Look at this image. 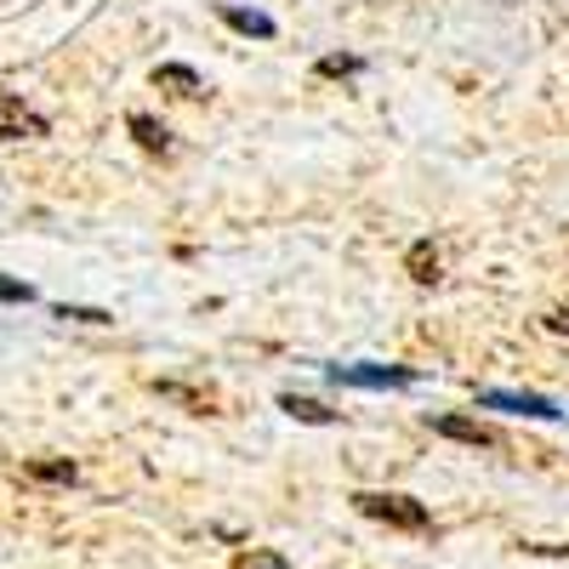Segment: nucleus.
I'll return each mask as SVG.
<instances>
[{
    "instance_id": "0eeeda50",
    "label": "nucleus",
    "mask_w": 569,
    "mask_h": 569,
    "mask_svg": "<svg viewBox=\"0 0 569 569\" xmlns=\"http://www.w3.org/2000/svg\"><path fill=\"white\" fill-rule=\"evenodd\" d=\"M131 137H137L149 154H166V149H171V131H166L160 120H149V114H131Z\"/></svg>"
},
{
    "instance_id": "dca6fc26",
    "label": "nucleus",
    "mask_w": 569,
    "mask_h": 569,
    "mask_svg": "<svg viewBox=\"0 0 569 569\" xmlns=\"http://www.w3.org/2000/svg\"><path fill=\"white\" fill-rule=\"evenodd\" d=\"M34 291H29V284L23 279H7V273H0V302H29Z\"/></svg>"
},
{
    "instance_id": "2eb2a0df",
    "label": "nucleus",
    "mask_w": 569,
    "mask_h": 569,
    "mask_svg": "<svg viewBox=\"0 0 569 569\" xmlns=\"http://www.w3.org/2000/svg\"><path fill=\"white\" fill-rule=\"evenodd\" d=\"M58 319H74V325H109V313H103V308H69V302L58 308Z\"/></svg>"
},
{
    "instance_id": "20e7f679",
    "label": "nucleus",
    "mask_w": 569,
    "mask_h": 569,
    "mask_svg": "<svg viewBox=\"0 0 569 569\" xmlns=\"http://www.w3.org/2000/svg\"><path fill=\"white\" fill-rule=\"evenodd\" d=\"M427 421H433V433H445V439H456V445H479V450L501 445L485 421H467V416H427Z\"/></svg>"
},
{
    "instance_id": "f03ea898",
    "label": "nucleus",
    "mask_w": 569,
    "mask_h": 569,
    "mask_svg": "<svg viewBox=\"0 0 569 569\" xmlns=\"http://www.w3.org/2000/svg\"><path fill=\"white\" fill-rule=\"evenodd\" d=\"M330 382H348V388H405L416 382V370H399V365H337Z\"/></svg>"
},
{
    "instance_id": "9b49d317",
    "label": "nucleus",
    "mask_w": 569,
    "mask_h": 569,
    "mask_svg": "<svg viewBox=\"0 0 569 569\" xmlns=\"http://www.w3.org/2000/svg\"><path fill=\"white\" fill-rule=\"evenodd\" d=\"M279 410H284V416H297V421H313V427L337 421V410H325V405H313V399H297V393H284V399H279Z\"/></svg>"
},
{
    "instance_id": "f3484780",
    "label": "nucleus",
    "mask_w": 569,
    "mask_h": 569,
    "mask_svg": "<svg viewBox=\"0 0 569 569\" xmlns=\"http://www.w3.org/2000/svg\"><path fill=\"white\" fill-rule=\"evenodd\" d=\"M547 325H552V330H569V308H558V313H552Z\"/></svg>"
},
{
    "instance_id": "1a4fd4ad",
    "label": "nucleus",
    "mask_w": 569,
    "mask_h": 569,
    "mask_svg": "<svg viewBox=\"0 0 569 569\" xmlns=\"http://www.w3.org/2000/svg\"><path fill=\"white\" fill-rule=\"evenodd\" d=\"M410 279H416V284H433V279H439V251H433V240H416V246H410Z\"/></svg>"
},
{
    "instance_id": "6e6552de",
    "label": "nucleus",
    "mask_w": 569,
    "mask_h": 569,
    "mask_svg": "<svg viewBox=\"0 0 569 569\" xmlns=\"http://www.w3.org/2000/svg\"><path fill=\"white\" fill-rule=\"evenodd\" d=\"M160 388V399H177V405H188V410H200V416H211L217 410V399L211 393H200V388H188V382H154Z\"/></svg>"
},
{
    "instance_id": "f8f14e48",
    "label": "nucleus",
    "mask_w": 569,
    "mask_h": 569,
    "mask_svg": "<svg viewBox=\"0 0 569 569\" xmlns=\"http://www.w3.org/2000/svg\"><path fill=\"white\" fill-rule=\"evenodd\" d=\"M23 472L34 485H74V461H29Z\"/></svg>"
},
{
    "instance_id": "ddd939ff",
    "label": "nucleus",
    "mask_w": 569,
    "mask_h": 569,
    "mask_svg": "<svg viewBox=\"0 0 569 569\" xmlns=\"http://www.w3.org/2000/svg\"><path fill=\"white\" fill-rule=\"evenodd\" d=\"M365 63L353 58V52H330V58H319V74L325 80H348V74H359Z\"/></svg>"
},
{
    "instance_id": "9d476101",
    "label": "nucleus",
    "mask_w": 569,
    "mask_h": 569,
    "mask_svg": "<svg viewBox=\"0 0 569 569\" xmlns=\"http://www.w3.org/2000/svg\"><path fill=\"white\" fill-rule=\"evenodd\" d=\"M154 80H160V86H171V91H182V98H194V91H200V74L188 69V63H160V69H154Z\"/></svg>"
},
{
    "instance_id": "f257e3e1",
    "label": "nucleus",
    "mask_w": 569,
    "mask_h": 569,
    "mask_svg": "<svg viewBox=\"0 0 569 569\" xmlns=\"http://www.w3.org/2000/svg\"><path fill=\"white\" fill-rule=\"evenodd\" d=\"M353 507H359L365 518H376V525H388V530H410V536H427V530H433V512H427L421 501H410V496L359 490V496H353Z\"/></svg>"
},
{
    "instance_id": "4468645a",
    "label": "nucleus",
    "mask_w": 569,
    "mask_h": 569,
    "mask_svg": "<svg viewBox=\"0 0 569 569\" xmlns=\"http://www.w3.org/2000/svg\"><path fill=\"white\" fill-rule=\"evenodd\" d=\"M233 569H291V563H284L279 552H268V547H257V552H246V558L233 563Z\"/></svg>"
},
{
    "instance_id": "423d86ee",
    "label": "nucleus",
    "mask_w": 569,
    "mask_h": 569,
    "mask_svg": "<svg viewBox=\"0 0 569 569\" xmlns=\"http://www.w3.org/2000/svg\"><path fill=\"white\" fill-rule=\"evenodd\" d=\"M222 23L240 29V34H251V40H273V34H279L268 12H246V7H222Z\"/></svg>"
},
{
    "instance_id": "7ed1b4c3",
    "label": "nucleus",
    "mask_w": 569,
    "mask_h": 569,
    "mask_svg": "<svg viewBox=\"0 0 569 569\" xmlns=\"http://www.w3.org/2000/svg\"><path fill=\"white\" fill-rule=\"evenodd\" d=\"M479 405H485V410H512V416H541V421L558 416V405L541 399V393H501V388H485Z\"/></svg>"
},
{
    "instance_id": "39448f33",
    "label": "nucleus",
    "mask_w": 569,
    "mask_h": 569,
    "mask_svg": "<svg viewBox=\"0 0 569 569\" xmlns=\"http://www.w3.org/2000/svg\"><path fill=\"white\" fill-rule=\"evenodd\" d=\"M0 114H7V126H0V137H46V120L18 109V98H0Z\"/></svg>"
}]
</instances>
